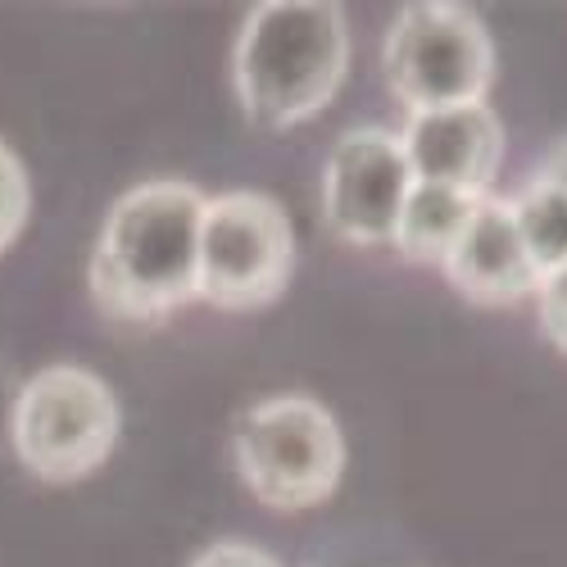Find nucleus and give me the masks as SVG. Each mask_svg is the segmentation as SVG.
Wrapping results in <instances>:
<instances>
[{"instance_id":"nucleus-11","label":"nucleus","mask_w":567,"mask_h":567,"mask_svg":"<svg viewBox=\"0 0 567 567\" xmlns=\"http://www.w3.org/2000/svg\"><path fill=\"white\" fill-rule=\"evenodd\" d=\"M513 223L523 231V246L532 255V264L545 272H554L558 264H567V196L563 186H554L545 173H532L517 192L508 196Z\"/></svg>"},{"instance_id":"nucleus-4","label":"nucleus","mask_w":567,"mask_h":567,"mask_svg":"<svg viewBox=\"0 0 567 567\" xmlns=\"http://www.w3.org/2000/svg\"><path fill=\"white\" fill-rule=\"evenodd\" d=\"M123 409L105 377L78 363H55L28 377L14 395L10 441L19 463L51 486L91 477L118 445Z\"/></svg>"},{"instance_id":"nucleus-9","label":"nucleus","mask_w":567,"mask_h":567,"mask_svg":"<svg viewBox=\"0 0 567 567\" xmlns=\"http://www.w3.org/2000/svg\"><path fill=\"white\" fill-rule=\"evenodd\" d=\"M441 272L450 277V287L486 309H508L517 300L536 296L540 287V268L532 264L523 231L513 223L508 196H482L477 214L463 227L458 246L450 250V259L441 264Z\"/></svg>"},{"instance_id":"nucleus-7","label":"nucleus","mask_w":567,"mask_h":567,"mask_svg":"<svg viewBox=\"0 0 567 567\" xmlns=\"http://www.w3.org/2000/svg\"><path fill=\"white\" fill-rule=\"evenodd\" d=\"M413 192V168L404 159L400 132L354 127L346 132L322 168V218L346 246H391L404 200Z\"/></svg>"},{"instance_id":"nucleus-5","label":"nucleus","mask_w":567,"mask_h":567,"mask_svg":"<svg viewBox=\"0 0 567 567\" xmlns=\"http://www.w3.org/2000/svg\"><path fill=\"white\" fill-rule=\"evenodd\" d=\"M391 96L409 114L486 105L495 82V41L472 6L422 0L404 6L382 41Z\"/></svg>"},{"instance_id":"nucleus-8","label":"nucleus","mask_w":567,"mask_h":567,"mask_svg":"<svg viewBox=\"0 0 567 567\" xmlns=\"http://www.w3.org/2000/svg\"><path fill=\"white\" fill-rule=\"evenodd\" d=\"M400 146L413 168V182H436L467 196H491V182L504 159V127L491 105L409 114Z\"/></svg>"},{"instance_id":"nucleus-10","label":"nucleus","mask_w":567,"mask_h":567,"mask_svg":"<svg viewBox=\"0 0 567 567\" xmlns=\"http://www.w3.org/2000/svg\"><path fill=\"white\" fill-rule=\"evenodd\" d=\"M482 196L454 192V186H436V182H413V192L404 200V214L395 223V250L409 264H427L441 268L450 259V250L458 246L463 227L477 214Z\"/></svg>"},{"instance_id":"nucleus-1","label":"nucleus","mask_w":567,"mask_h":567,"mask_svg":"<svg viewBox=\"0 0 567 567\" xmlns=\"http://www.w3.org/2000/svg\"><path fill=\"white\" fill-rule=\"evenodd\" d=\"M209 196L155 177L114 200L91 250V300L118 322H164L200 300V218Z\"/></svg>"},{"instance_id":"nucleus-3","label":"nucleus","mask_w":567,"mask_h":567,"mask_svg":"<svg viewBox=\"0 0 567 567\" xmlns=\"http://www.w3.org/2000/svg\"><path fill=\"white\" fill-rule=\"evenodd\" d=\"M231 463L264 508L305 513L337 495L346 477V436L327 404L287 391L236 417Z\"/></svg>"},{"instance_id":"nucleus-15","label":"nucleus","mask_w":567,"mask_h":567,"mask_svg":"<svg viewBox=\"0 0 567 567\" xmlns=\"http://www.w3.org/2000/svg\"><path fill=\"white\" fill-rule=\"evenodd\" d=\"M536 173H545L554 186H563V196H567V136L554 141V146L545 151V159L536 164Z\"/></svg>"},{"instance_id":"nucleus-12","label":"nucleus","mask_w":567,"mask_h":567,"mask_svg":"<svg viewBox=\"0 0 567 567\" xmlns=\"http://www.w3.org/2000/svg\"><path fill=\"white\" fill-rule=\"evenodd\" d=\"M32 214V186H28V168L23 159L0 141V255H6Z\"/></svg>"},{"instance_id":"nucleus-14","label":"nucleus","mask_w":567,"mask_h":567,"mask_svg":"<svg viewBox=\"0 0 567 567\" xmlns=\"http://www.w3.org/2000/svg\"><path fill=\"white\" fill-rule=\"evenodd\" d=\"M192 567H281V563L250 540H218V545L200 549L192 558Z\"/></svg>"},{"instance_id":"nucleus-6","label":"nucleus","mask_w":567,"mask_h":567,"mask_svg":"<svg viewBox=\"0 0 567 567\" xmlns=\"http://www.w3.org/2000/svg\"><path fill=\"white\" fill-rule=\"evenodd\" d=\"M296 272V227L272 196H209L200 218V300L227 313H255L287 296Z\"/></svg>"},{"instance_id":"nucleus-13","label":"nucleus","mask_w":567,"mask_h":567,"mask_svg":"<svg viewBox=\"0 0 567 567\" xmlns=\"http://www.w3.org/2000/svg\"><path fill=\"white\" fill-rule=\"evenodd\" d=\"M536 322H540L545 341L558 354H567V264H558L554 272L540 277V287H536Z\"/></svg>"},{"instance_id":"nucleus-2","label":"nucleus","mask_w":567,"mask_h":567,"mask_svg":"<svg viewBox=\"0 0 567 567\" xmlns=\"http://www.w3.org/2000/svg\"><path fill=\"white\" fill-rule=\"evenodd\" d=\"M350 73V23L332 0H264L236 32L231 86L264 132L318 118Z\"/></svg>"}]
</instances>
